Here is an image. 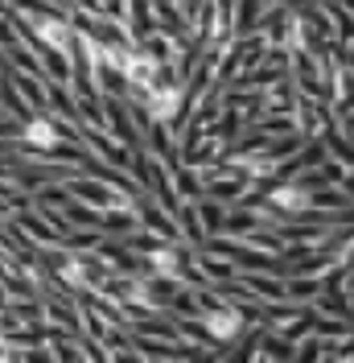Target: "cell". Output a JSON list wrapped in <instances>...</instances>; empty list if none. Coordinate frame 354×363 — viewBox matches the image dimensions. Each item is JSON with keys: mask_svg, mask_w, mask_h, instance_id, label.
<instances>
[{"mask_svg": "<svg viewBox=\"0 0 354 363\" xmlns=\"http://www.w3.org/2000/svg\"><path fill=\"white\" fill-rule=\"evenodd\" d=\"M330 351H333V355H338V359H350V355H354V335H350V339H346V342H338V347H333V342H330Z\"/></svg>", "mask_w": 354, "mask_h": 363, "instance_id": "cell-8", "label": "cell"}, {"mask_svg": "<svg viewBox=\"0 0 354 363\" xmlns=\"http://www.w3.org/2000/svg\"><path fill=\"white\" fill-rule=\"evenodd\" d=\"M346 363H354V355H350V359H346Z\"/></svg>", "mask_w": 354, "mask_h": 363, "instance_id": "cell-9", "label": "cell"}, {"mask_svg": "<svg viewBox=\"0 0 354 363\" xmlns=\"http://www.w3.org/2000/svg\"><path fill=\"white\" fill-rule=\"evenodd\" d=\"M202 326L210 330V339L219 342V347H231L235 339H244L247 335V310L239 301H210V306H202Z\"/></svg>", "mask_w": 354, "mask_h": 363, "instance_id": "cell-1", "label": "cell"}, {"mask_svg": "<svg viewBox=\"0 0 354 363\" xmlns=\"http://www.w3.org/2000/svg\"><path fill=\"white\" fill-rule=\"evenodd\" d=\"M177 227H181V240L185 244H202L206 223H202V215H198V199H185V203L177 206Z\"/></svg>", "mask_w": 354, "mask_h": 363, "instance_id": "cell-6", "label": "cell"}, {"mask_svg": "<svg viewBox=\"0 0 354 363\" xmlns=\"http://www.w3.org/2000/svg\"><path fill=\"white\" fill-rule=\"evenodd\" d=\"M103 108H108V133L115 140H124L128 149L140 145V128L132 124V104L128 95H103Z\"/></svg>", "mask_w": 354, "mask_h": 363, "instance_id": "cell-2", "label": "cell"}, {"mask_svg": "<svg viewBox=\"0 0 354 363\" xmlns=\"http://www.w3.org/2000/svg\"><path fill=\"white\" fill-rule=\"evenodd\" d=\"M8 79L17 83V91H21L25 99H29V108H33V112H45V83H42V74H29V70H13Z\"/></svg>", "mask_w": 354, "mask_h": 363, "instance_id": "cell-7", "label": "cell"}, {"mask_svg": "<svg viewBox=\"0 0 354 363\" xmlns=\"http://www.w3.org/2000/svg\"><path fill=\"white\" fill-rule=\"evenodd\" d=\"M42 70H45V79H54V83H70L74 79V54L42 45Z\"/></svg>", "mask_w": 354, "mask_h": 363, "instance_id": "cell-5", "label": "cell"}, {"mask_svg": "<svg viewBox=\"0 0 354 363\" xmlns=\"http://www.w3.org/2000/svg\"><path fill=\"white\" fill-rule=\"evenodd\" d=\"M17 223L21 231L33 240V244H42V248H62V235H58V227L50 223V219H38V215H29V211H17Z\"/></svg>", "mask_w": 354, "mask_h": 363, "instance_id": "cell-4", "label": "cell"}, {"mask_svg": "<svg viewBox=\"0 0 354 363\" xmlns=\"http://www.w3.org/2000/svg\"><path fill=\"white\" fill-rule=\"evenodd\" d=\"M45 318L54 322V326H62L70 335H79L83 339V310H79V301H67V297H45Z\"/></svg>", "mask_w": 354, "mask_h": 363, "instance_id": "cell-3", "label": "cell"}]
</instances>
